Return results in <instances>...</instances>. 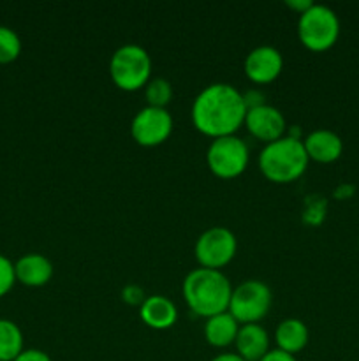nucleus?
I'll return each mask as SVG.
<instances>
[{
	"mask_svg": "<svg viewBox=\"0 0 359 361\" xmlns=\"http://www.w3.org/2000/svg\"><path fill=\"white\" fill-rule=\"evenodd\" d=\"M190 115L201 134L217 140L234 136L245 122L246 106L241 92L231 83H211L194 99Z\"/></svg>",
	"mask_w": 359,
	"mask_h": 361,
	"instance_id": "nucleus-1",
	"label": "nucleus"
},
{
	"mask_svg": "<svg viewBox=\"0 0 359 361\" xmlns=\"http://www.w3.org/2000/svg\"><path fill=\"white\" fill-rule=\"evenodd\" d=\"M183 298L197 316L208 317L227 312L232 286L222 270L194 268L183 281Z\"/></svg>",
	"mask_w": 359,
	"mask_h": 361,
	"instance_id": "nucleus-2",
	"label": "nucleus"
},
{
	"mask_svg": "<svg viewBox=\"0 0 359 361\" xmlns=\"http://www.w3.org/2000/svg\"><path fill=\"white\" fill-rule=\"evenodd\" d=\"M308 155L301 140L284 136L273 143L264 145L257 157V166L264 178L273 183H291L305 175L308 169Z\"/></svg>",
	"mask_w": 359,
	"mask_h": 361,
	"instance_id": "nucleus-3",
	"label": "nucleus"
},
{
	"mask_svg": "<svg viewBox=\"0 0 359 361\" xmlns=\"http://www.w3.org/2000/svg\"><path fill=\"white\" fill-rule=\"evenodd\" d=\"M151 56L143 46L127 42L115 49L109 60L111 81L123 92H136L151 80Z\"/></svg>",
	"mask_w": 359,
	"mask_h": 361,
	"instance_id": "nucleus-4",
	"label": "nucleus"
},
{
	"mask_svg": "<svg viewBox=\"0 0 359 361\" xmlns=\"http://www.w3.org/2000/svg\"><path fill=\"white\" fill-rule=\"evenodd\" d=\"M298 37L306 49L315 53L327 51L340 37V20L331 7L324 4H312L310 9L299 14Z\"/></svg>",
	"mask_w": 359,
	"mask_h": 361,
	"instance_id": "nucleus-5",
	"label": "nucleus"
},
{
	"mask_svg": "<svg viewBox=\"0 0 359 361\" xmlns=\"http://www.w3.org/2000/svg\"><path fill=\"white\" fill-rule=\"evenodd\" d=\"M271 302H273V295H271L270 286L257 279H250L232 288L227 312L239 324H253L267 316Z\"/></svg>",
	"mask_w": 359,
	"mask_h": 361,
	"instance_id": "nucleus-6",
	"label": "nucleus"
},
{
	"mask_svg": "<svg viewBox=\"0 0 359 361\" xmlns=\"http://www.w3.org/2000/svg\"><path fill=\"white\" fill-rule=\"evenodd\" d=\"M250 152L241 137L224 136L211 140L206 150V162L210 171L222 180H232L243 175L248 166Z\"/></svg>",
	"mask_w": 359,
	"mask_h": 361,
	"instance_id": "nucleus-7",
	"label": "nucleus"
},
{
	"mask_svg": "<svg viewBox=\"0 0 359 361\" xmlns=\"http://www.w3.org/2000/svg\"><path fill=\"white\" fill-rule=\"evenodd\" d=\"M236 250H238L236 235L224 226L208 228L206 231L201 233L194 247L199 267L210 268V270H222L227 267L234 259Z\"/></svg>",
	"mask_w": 359,
	"mask_h": 361,
	"instance_id": "nucleus-8",
	"label": "nucleus"
},
{
	"mask_svg": "<svg viewBox=\"0 0 359 361\" xmlns=\"http://www.w3.org/2000/svg\"><path fill=\"white\" fill-rule=\"evenodd\" d=\"M172 133V116L168 108L144 106L130 122V136L137 145L146 148L165 143Z\"/></svg>",
	"mask_w": 359,
	"mask_h": 361,
	"instance_id": "nucleus-9",
	"label": "nucleus"
},
{
	"mask_svg": "<svg viewBox=\"0 0 359 361\" xmlns=\"http://www.w3.org/2000/svg\"><path fill=\"white\" fill-rule=\"evenodd\" d=\"M243 126L246 127L250 136L266 145L284 137L285 129H287L284 113L275 106L267 104V102L263 106H257V108L246 109Z\"/></svg>",
	"mask_w": 359,
	"mask_h": 361,
	"instance_id": "nucleus-10",
	"label": "nucleus"
},
{
	"mask_svg": "<svg viewBox=\"0 0 359 361\" xmlns=\"http://www.w3.org/2000/svg\"><path fill=\"white\" fill-rule=\"evenodd\" d=\"M284 69V56L275 46L263 44L256 46L243 62V71L245 76L252 83L266 85L277 80Z\"/></svg>",
	"mask_w": 359,
	"mask_h": 361,
	"instance_id": "nucleus-11",
	"label": "nucleus"
},
{
	"mask_svg": "<svg viewBox=\"0 0 359 361\" xmlns=\"http://www.w3.org/2000/svg\"><path fill=\"white\" fill-rule=\"evenodd\" d=\"M303 147L310 161L319 164H331L344 154V141L334 130L315 129L303 137Z\"/></svg>",
	"mask_w": 359,
	"mask_h": 361,
	"instance_id": "nucleus-12",
	"label": "nucleus"
},
{
	"mask_svg": "<svg viewBox=\"0 0 359 361\" xmlns=\"http://www.w3.org/2000/svg\"><path fill=\"white\" fill-rule=\"evenodd\" d=\"M53 263L46 256L37 252H30L21 256L14 263V275L16 281L28 288H42L53 277Z\"/></svg>",
	"mask_w": 359,
	"mask_h": 361,
	"instance_id": "nucleus-13",
	"label": "nucleus"
},
{
	"mask_svg": "<svg viewBox=\"0 0 359 361\" xmlns=\"http://www.w3.org/2000/svg\"><path fill=\"white\" fill-rule=\"evenodd\" d=\"M139 317L151 330H169L178 321V309L165 296L151 295L141 303Z\"/></svg>",
	"mask_w": 359,
	"mask_h": 361,
	"instance_id": "nucleus-14",
	"label": "nucleus"
},
{
	"mask_svg": "<svg viewBox=\"0 0 359 361\" xmlns=\"http://www.w3.org/2000/svg\"><path fill=\"white\" fill-rule=\"evenodd\" d=\"M234 348L245 361H259L270 351V334L259 323L239 324Z\"/></svg>",
	"mask_w": 359,
	"mask_h": 361,
	"instance_id": "nucleus-15",
	"label": "nucleus"
},
{
	"mask_svg": "<svg viewBox=\"0 0 359 361\" xmlns=\"http://www.w3.org/2000/svg\"><path fill=\"white\" fill-rule=\"evenodd\" d=\"M310 331L308 326L298 317L284 319L275 330V344L280 351L296 356L308 345Z\"/></svg>",
	"mask_w": 359,
	"mask_h": 361,
	"instance_id": "nucleus-16",
	"label": "nucleus"
},
{
	"mask_svg": "<svg viewBox=\"0 0 359 361\" xmlns=\"http://www.w3.org/2000/svg\"><path fill=\"white\" fill-rule=\"evenodd\" d=\"M239 323L229 312L217 314L206 319L204 324V338L211 348L224 349L234 344L238 335Z\"/></svg>",
	"mask_w": 359,
	"mask_h": 361,
	"instance_id": "nucleus-17",
	"label": "nucleus"
},
{
	"mask_svg": "<svg viewBox=\"0 0 359 361\" xmlns=\"http://www.w3.org/2000/svg\"><path fill=\"white\" fill-rule=\"evenodd\" d=\"M23 349L20 326L11 319H0V361H14Z\"/></svg>",
	"mask_w": 359,
	"mask_h": 361,
	"instance_id": "nucleus-18",
	"label": "nucleus"
},
{
	"mask_svg": "<svg viewBox=\"0 0 359 361\" xmlns=\"http://www.w3.org/2000/svg\"><path fill=\"white\" fill-rule=\"evenodd\" d=\"M144 99L146 106L153 108H165L172 99V87L165 78H151L144 87Z\"/></svg>",
	"mask_w": 359,
	"mask_h": 361,
	"instance_id": "nucleus-19",
	"label": "nucleus"
},
{
	"mask_svg": "<svg viewBox=\"0 0 359 361\" xmlns=\"http://www.w3.org/2000/svg\"><path fill=\"white\" fill-rule=\"evenodd\" d=\"M21 39L13 28L0 25V63H9L20 56Z\"/></svg>",
	"mask_w": 359,
	"mask_h": 361,
	"instance_id": "nucleus-20",
	"label": "nucleus"
},
{
	"mask_svg": "<svg viewBox=\"0 0 359 361\" xmlns=\"http://www.w3.org/2000/svg\"><path fill=\"white\" fill-rule=\"evenodd\" d=\"M326 200L320 196H308L305 200V210H303V222L308 226H320L326 217Z\"/></svg>",
	"mask_w": 359,
	"mask_h": 361,
	"instance_id": "nucleus-21",
	"label": "nucleus"
},
{
	"mask_svg": "<svg viewBox=\"0 0 359 361\" xmlns=\"http://www.w3.org/2000/svg\"><path fill=\"white\" fill-rule=\"evenodd\" d=\"M14 282H16V275H14V263L0 254V298L13 289Z\"/></svg>",
	"mask_w": 359,
	"mask_h": 361,
	"instance_id": "nucleus-22",
	"label": "nucleus"
},
{
	"mask_svg": "<svg viewBox=\"0 0 359 361\" xmlns=\"http://www.w3.org/2000/svg\"><path fill=\"white\" fill-rule=\"evenodd\" d=\"M122 300L125 303H129V305H139L141 307V303L146 300V296H144L143 289L137 288V286H134V284H129L123 288Z\"/></svg>",
	"mask_w": 359,
	"mask_h": 361,
	"instance_id": "nucleus-23",
	"label": "nucleus"
},
{
	"mask_svg": "<svg viewBox=\"0 0 359 361\" xmlns=\"http://www.w3.org/2000/svg\"><path fill=\"white\" fill-rule=\"evenodd\" d=\"M14 361H53V360L49 358L48 353L41 351V349H23Z\"/></svg>",
	"mask_w": 359,
	"mask_h": 361,
	"instance_id": "nucleus-24",
	"label": "nucleus"
},
{
	"mask_svg": "<svg viewBox=\"0 0 359 361\" xmlns=\"http://www.w3.org/2000/svg\"><path fill=\"white\" fill-rule=\"evenodd\" d=\"M243 101H245L246 109H252V108H257V106L266 104V99H264V94L260 90H256V88H252V90L245 92V94H243Z\"/></svg>",
	"mask_w": 359,
	"mask_h": 361,
	"instance_id": "nucleus-25",
	"label": "nucleus"
},
{
	"mask_svg": "<svg viewBox=\"0 0 359 361\" xmlns=\"http://www.w3.org/2000/svg\"><path fill=\"white\" fill-rule=\"evenodd\" d=\"M354 192H355V187L352 185V183H340V185L333 190V197L340 201L351 200V197L354 196Z\"/></svg>",
	"mask_w": 359,
	"mask_h": 361,
	"instance_id": "nucleus-26",
	"label": "nucleus"
},
{
	"mask_svg": "<svg viewBox=\"0 0 359 361\" xmlns=\"http://www.w3.org/2000/svg\"><path fill=\"white\" fill-rule=\"evenodd\" d=\"M259 361H298V360H296V356L280 351V349H270V351L266 353V356Z\"/></svg>",
	"mask_w": 359,
	"mask_h": 361,
	"instance_id": "nucleus-27",
	"label": "nucleus"
},
{
	"mask_svg": "<svg viewBox=\"0 0 359 361\" xmlns=\"http://www.w3.org/2000/svg\"><path fill=\"white\" fill-rule=\"evenodd\" d=\"M287 7H291L292 11H296L298 14H303L306 9H310L312 7V0H287Z\"/></svg>",
	"mask_w": 359,
	"mask_h": 361,
	"instance_id": "nucleus-28",
	"label": "nucleus"
},
{
	"mask_svg": "<svg viewBox=\"0 0 359 361\" xmlns=\"http://www.w3.org/2000/svg\"><path fill=\"white\" fill-rule=\"evenodd\" d=\"M211 361H245L241 356H238L236 353H220V355L215 356Z\"/></svg>",
	"mask_w": 359,
	"mask_h": 361,
	"instance_id": "nucleus-29",
	"label": "nucleus"
},
{
	"mask_svg": "<svg viewBox=\"0 0 359 361\" xmlns=\"http://www.w3.org/2000/svg\"><path fill=\"white\" fill-rule=\"evenodd\" d=\"M358 243H359V242H358Z\"/></svg>",
	"mask_w": 359,
	"mask_h": 361,
	"instance_id": "nucleus-30",
	"label": "nucleus"
}]
</instances>
